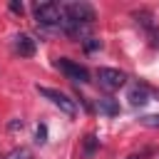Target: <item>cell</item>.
<instances>
[{"label": "cell", "mask_w": 159, "mask_h": 159, "mask_svg": "<svg viewBox=\"0 0 159 159\" xmlns=\"http://www.w3.org/2000/svg\"><path fill=\"white\" fill-rule=\"evenodd\" d=\"M65 22H70V25H87V22H92L94 20V7L89 5V2H70V5H65Z\"/></svg>", "instance_id": "1"}, {"label": "cell", "mask_w": 159, "mask_h": 159, "mask_svg": "<svg viewBox=\"0 0 159 159\" xmlns=\"http://www.w3.org/2000/svg\"><path fill=\"white\" fill-rule=\"evenodd\" d=\"M35 17L40 25H60L65 22V7H60L57 2H37L35 5Z\"/></svg>", "instance_id": "2"}, {"label": "cell", "mask_w": 159, "mask_h": 159, "mask_svg": "<svg viewBox=\"0 0 159 159\" xmlns=\"http://www.w3.org/2000/svg\"><path fill=\"white\" fill-rule=\"evenodd\" d=\"M37 92H40L45 99H50V102H52V104H55L60 112H65L67 117H75V114H77L75 102H72V99H70L65 92H60V89H50V87H40V84H37Z\"/></svg>", "instance_id": "3"}, {"label": "cell", "mask_w": 159, "mask_h": 159, "mask_svg": "<svg viewBox=\"0 0 159 159\" xmlns=\"http://www.w3.org/2000/svg\"><path fill=\"white\" fill-rule=\"evenodd\" d=\"M55 65H57V70H60L67 80L80 82V84H87V82H89V72H87V67H82L80 62H72V60H67V57H60Z\"/></svg>", "instance_id": "4"}, {"label": "cell", "mask_w": 159, "mask_h": 159, "mask_svg": "<svg viewBox=\"0 0 159 159\" xmlns=\"http://www.w3.org/2000/svg\"><path fill=\"white\" fill-rule=\"evenodd\" d=\"M97 80L104 89H119L124 82H127V75L122 70H114V67H99L97 70Z\"/></svg>", "instance_id": "5"}, {"label": "cell", "mask_w": 159, "mask_h": 159, "mask_svg": "<svg viewBox=\"0 0 159 159\" xmlns=\"http://www.w3.org/2000/svg\"><path fill=\"white\" fill-rule=\"evenodd\" d=\"M15 52L20 55V57H32L35 55V40L30 37V35H17L15 37Z\"/></svg>", "instance_id": "6"}, {"label": "cell", "mask_w": 159, "mask_h": 159, "mask_svg": "<svg viewBox=\"0 0 159 159\" xmlns=\"http://www.w3.org/2000/svg\"><path fill=\"white\" fill-rule=\"evenodd\" d=\"M147 102H149V89H147L144 84H142V87L137 84V87L129 89V104H132V107H142V104H147Z\"/></svg>", "instance_id": "7"}, {"label": "cell", "mask_w": 159, "mask_h": 159, "mask_svg": "<svg viewBox=\"0 0 159 159\" xmlns=\"http://www.w3.org/2000/svg\"><path fill=\"white\" fill-rule=\"evenodd\" d=\"M97 109H99L102 114H107V117H114V114L119 112V104H117L114 99H109V97H102V99H97Z\"/></svg>", "instance_id": "8"}, {"label": "cell", "mask_w": 159, "mask_h": 159, "mask_svg": "<svg viewBox=\"0 0 159 159\" xmlns=\"http://www.w3.org/2000/svg\"><path fill=\"white\" fill-rule=\"evenodd\" d=\"M5 159H32V152L27 147H15L12 152L5 154Z\"/></svg>", "instance_id": "9"}, {"label": "cell", "mask_w": 159, "mask_h": 159, "mask_svg": "<svg viewBox=\"0 0 159 159\" xmlns=\"http://www.w3.org/2000/svg\"><path fill=\"white\" fill-rule=\"evenodd\" d=\"M144 127H152V129H159V114H149V117H142L139 119Z\"/></svg>", "instance_id": "10"}, {"label": "cell", "mask_w": 159, "mask_h": 159, "mask_svg": "<svg viewBox=\"0 0 159 159\" xmlns=\"http://www.w3.org/2000/svg\"><path fill=\"white\" fill-rule=\"evenodd\" d=\"M97 47H99V40H94V37H89V40L84 42V50H87V52H92V50H97Z\"/></svg>", "instance_id": "11"}, {"label": "cell", "mask_w": 159, "mask_h": 159, "mask_svg": "<svg viewBox=\"0 0 159 159\" xmlns=\"http://www.w3.org/2000/svg\"><path fill=\"white\" fill-rule=\"evenodd\" d=\"M45 134H47V129H45V124H40L37 127V142H45Z\"/></svg>", "instance_id": "12"}, {"label": "cell", "mask_w": 159, "mask_h": 159, "mask_svg": "<svg viewBox=\"0 0 159 159\" xmlns=\"http://www.w3.org/2000/svg\"><path fill=\"white\" fill-rule=\"evenodd\" d=\"M10 10H12V12H20V15H22V2H10Z\"/></svg>", "instance_id": "13"}, {"label": "cell", "mask_w": 159, "mask_h": 159, "mask_svg": "<svg viewBox=\"0 0 159 159\" xmlns=\"http://www.w3.org/2000/svg\"><path fill=\"white\" fill-rule=\"evenodd\" d=\"M94 149V137H87V154Z\"/></svg>", "instance_id": "14"}]
</instances>
